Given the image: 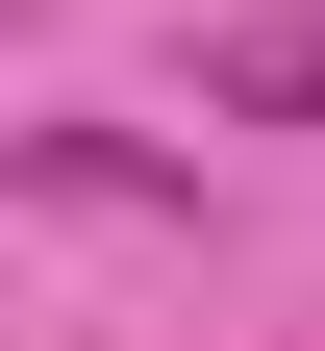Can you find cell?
Listing matches in <instances>:
<instances>
[{
  "label": "cell",
  "mask_w": 325,
  "mask_h": 351,
  "mask_svg": "<svg viewBox=\"0 0 325 351\" xmlns=\"http://www.w3.org/2000/svg\"><path fill=\"white\" fill-rule=\"evenodd\" d=\"M200 101L225 125H325V25H200Z\"/></svg>",
  "instance_id": "obj_1"
}]
</instances>
